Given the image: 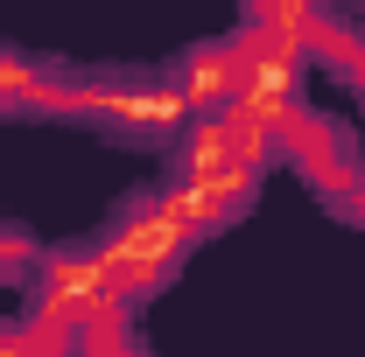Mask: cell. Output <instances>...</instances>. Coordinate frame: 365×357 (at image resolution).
<instances>
[{"label": "cell", "mask_w": 365, "mask_h": 357, "mask_svg": "<svg viewBox=\"0 0 365 357\" xmlns=\"http://www.w3.org/2000/svg\"><path fill=\"white\" fill-rule=\"evenodd\" d=\"M36 260H43V245H36L21 224H7V218H0V287H29Z\"/></svg>", "instance_id": "obj_3"}, {"label": "cell", "mask_w": 365, "mask_h": 357, "mask_svg": "<svg viewBox=\"0 0 365 357\" xmlns=\"http://www.w3.org/2000/svg\"><path fill=\"white\" fill-rule=\"evenodd\" d=\"M323 211H337L344 224H359V231H365V161H359V169H351L344 182H337L330 196H323Z\"/></svg>", "instance_id": "obj_4"}, {"label": "cell", "mask_w": 365, "mask_h": 357, "mask_svg": "<svg viewBox=\"0 0 365 357\" xmlns=\"http://www.w3.org/2000/svg\"><path fill=\"white\" fill-rule=\"evenodd\" d=\"M344 7H351V14H365V0H344Z\"/></svg>", "instance_id": "obj_6"}, {"label": "cell", "mask_w": 365, "mask_h": 357, "mask_svg": "<svg viewBox=\"0 0 365 357\" xmlns=\"http://www.w3.org/2000/svg\"><path fill=\"white\" fill-rule=\"evenodd\" d=\"M302 49H309V63L330 70V78H344V85L365 98V21H344V14H330V7H309V28H302Z\"/></svg>", "instance_id": "obj_2"}, {"label": "cell", "mask_w": 365, "mask_h": 357, "mask_svg": "<svg viewBox=\"0 0 365 357\" xmlns=\"http://www.w3.org/2000/svg\"><path fill=\"white\" fill-rule=\"evenodd\" d=\"M0 351H7V357H29V329H21V315H0Z\"/></svg>", "instance_id": "obj_5"}, {"label": "cell", "mask_w": 365, "mask_h": 357, "mask_svg": "<svg viewBox=\"0 0 365 357\" xmlns=\"http://www.w3.org/2000/svg\"><path fill=\"white\" fill-rule=\"evenodd\" d=\"M274 147H281V161H288L295 176L309 182L317 196H330L337 182H344L351 169H359V140L344 134L337 119H323V112H309L302 98H295V105H288V112L274 119Z\"/></svg>", "instance_id": "obj_1"}]
</instances>
